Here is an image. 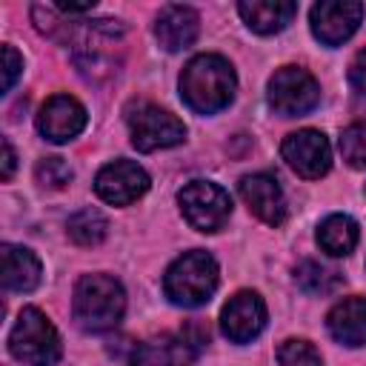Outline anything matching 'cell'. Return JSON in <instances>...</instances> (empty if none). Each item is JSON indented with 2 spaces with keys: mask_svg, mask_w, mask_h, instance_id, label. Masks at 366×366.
Listing matches in <instances>:
<instances>
[{
  "mask_svg": "<svg viewBox=\"0 0 366 366\" xmlns=\"http://www.w3.org/2000/svg\"><path fill=\"white\" fill-rule=\"evenodd\" d=\"M234 69L220 54H197L180 74V97L197 114H214L226 109L234 97Z\"/></svg>",
  "mask_w": 366,
  "mask_h": 366,
  "instance_id": "cell-1",
  "label": "cell"
},
{
  "mask_svg": "<svg viewBox=\"0 0 366 366\" xmlns=\"http://www.w3.org/2000/svg\"><path fill=\"white\" fill-rule=\"evenodd\" d=\"M126 292L112 274H83L74 286L71 315L83 332H109L123 320Z\"/></svg>",
  "mask_w": 366,
  "mask_h": 366,
  "instance_id": "cell-2",
  "label": "cell"
},
{
  "mask_svg": "<svg viewBox=\"0 0 366 366\" xmlns=\"http://www.w3.org/2000/svg\"><path fill=\"white\" fill-rule=\"evenodd\" d=\"M220 272H217V260L203 252V249H192L183 252L163 274V292L174 306L183 309H197L203 306L214 289H217Z\"/></svg>",
  "mask_w": 366,
  "mask_h": 366,
  "instance_id": "cell-3",
  "label": "cell"
},
{
  "mask_svg": "<svg viewBox=\"0 0 366 366\" xmlns=\"http://www.w3.org/2000/svg\"><path fill=\"white\" fill-rule=\"evenodd\" d=\"M9 352L14 360L26 366H57L63 346L54 323L34 306L20 309L11 332H9Z\"/></svg>",
  "mask_w": 366,
  "mask_h": 366,
  "instance_id": "cell-4",
  "label": "cell"
},
{
  "mask_svg": "<svg viewBox=\"0 0 366 366\" xmlns=\"http://www.w3.org/2000/svg\"><path fill=\"white\" fill-rule=\"evenodd\" d=\"M209 343V329L203 323H189L174 335H160L140 343L132 352L129 366H192Z\"/></svg>",
  "mask_w": 366,
  "mask_h": 366,
  "instance_id": "cell-5",
  "label": "cell"
},
{
  "mask_svg": "<svg viewBox=\"0 0 366 366\" xmlns=\"http://www.w3.org/2000/svg\"><path fill=\"white\" fill-rule=\"evenodd\" d=\"M183 217L197 232H220L232 214V197L212 180H192L177 192Z\"/></svg>",
  "mask_w": 366,
  "mask_h": 366,
  "instance_id": "cell-6",
  "label": "cell"
},
{
  "mask_svg": "<svg viewBox=\"0 0 366 366\" xmlns=\"http://www.w3.org/2000/svg\"><path fill=\"white\" fill-rule=\"evenodd\" d=\"M126 120H129L132 146L137 152H157V149H169V146H177V143L186 140L183 120L174 117L172 112L154 106V103L132 106Z\"/></svg>",
  "mask_w": 366,
  "mask_h": 366,
  "instance_id": "cell-7",
  "label": "cell"
},
{
  "mask_svg": "<svg viewBox=\"0 0 366 366\" xmlns=\"http://www.w3.org/2000/svg\"><path fill=\"white\" fill-rule=\"evenodd\" d=\"M320 103L317 80L300 66H283L269 77V106L280 117L309 114Z\"/></svg>",
  "mask_w": 366,
  "mask_h": 366,
  "instance_id": "cell-8",
  "label": "cell"
},
{
  "mask_svg": "<svg viewBox=\"0 0 366 366\" xmlns=\"http://www.w3.org/2000/svg\"><path fill=\"white\" fill-rule=\"evenodd\" d=\"M280 154L289 163L292 172H297L306 180H317L332 166V146L323 132L317 129H297L283 137Z\"/></svg>",
  "mask_w": 366,
  "mask_h": 366,
  "instance_id": "cell-9",
  "label": "cell"
},
{
  "mask_svg": "<svg viewBox=\"0 0 366 366\" xmlns=\"http://www.w3.org/2000/svg\"><path fill=\"white\" fill-rule=\"evenodd\" d=\"M94 192L112 206H129L149 192V174L134 160H112L94 174Z\"/></svg>",
  "mask_w": 366,
  "mask_h": 366,
  "instance_id": "cell-10",
  "label": "cell"
},
{
  "mask_svg": "<svg viewBox=\"0 0 366 366\" xmlns=\"http://www.w3.org/2000/svg\"><path fill=\"white\" fill-rule=\"evenodd\" d=\"M363 20V3L357 0H323L315 3L309 11L312 34L323 46H340L346 43Z\"/></svg>",
  "mask_w": 366,
  "mask_h": 366,
  "instance_id": "cell-11",
  "label": "cell"
},
{
  "mask_svg": "<svg viewBox=\"0 0 366 366\" xmlns=\"http://www.w3.org/2000/svg\"><path fill=\"white\" fill-rule=\"evenodd\" d=\"M266 326V303L257 292L243 289L232 295L220 312V329L232 343L254 340Z\"/></svg>",
  "mask_w": 366,
  "mask_h": 366,
  "instance_id": "cell-12",
  "label": "cell"
},
{
  "mask_svg": "<svg viewBox=\"0 0 366 366\" xmlns=\"http://www.w3.org/2000/svg\"><path fill=\"white\" fill-rule=\"evenodd\" d=\"M86 109L71 94H51L37 112V132L51 143H69L86 129Z\"/></svg>",
  "mask_w": 366,
  "mask_h": 366,
  "instance_id": "cell-13",
  "label": "cell"
},
{
  "mask_svg": "<svg viewBox=\"0 0 366 366\" xmlns=\"http://www.w3.org/2000/svg\"><path fill=\"white\" fill-rule=\"evenodd\" d=\"M237 192H240L243 203L249 206V212L257 220H263L266 226H280L286 220V197H283L277 177H272L266 172L246 174V177H240Z\"/></svg>",
  "mask_w": 366,
  "mask_h": 366,
  "instance_id": "cell-14",
  "label": "cell"
},
{
  "mask_svg": "<svg viewBox=\"0 0 366 366\" xmlns=\"http://www.w3.org/2000/svg\"><path fill=\"white\" fill-rule=\"evenodd\" d=\"M200 34V17L192 6H163L157 20H154V37L166 51H180L189 49Z\"/></svg>",
  "mask_w": 366,
  "mask_h": 366,
  "instance_id": "cell-15",
  "label": "cell"
},
{
  "mask_svg": "<svg viewBox=\"0 0 366 366\" xmlns=\"http://www.w3.org/2000/svg\"><path fill=\"white\" fill-rule=\"evenodd\" d=\"M329 335L343 346H366V297H343L326 315Z\"/></svg>",
  "mask_w": 366,
  "mask_h": 366,
  "instance_id": "cell-16",
  "label": "cell"
},
{
  "mask_svg": "<svg viewBox=\"0 0 366 366\" xmlns=\"http://www.w3.org/2000/svg\"><path fill=\"white\" fill-rule=\"evenodd\" d=\"M0 260H3V289L6 292H31V289H37L43 266H40V260L31 249L3 243L0 246Z\"/></svg>",
  "mask_w": 366,
  "mask_h": 366,
  "instance_id": "cell-17",
  "label": "cell"
},
{
  "mask_svg": "<svg viewBox=\"0 0 366 366\" xmlns=\"http://www.w3.org/2000/svg\"><path fill=\"white\" fill-rule=\"evenodd\" d=\"M237 11L252 31L274 34L292 23V17L297 14V3H292V0H243V3H237Z\"/></svg>",
  "mask_w": 366,
  "mask_h": 366,
  "instance_id": "cell-18",
  "label": "cell"
},
{
  "mask_svg": "<svg viewBox=\"0 0 366 366\" xmlns=\"http://www.w3.org/2000/svg\"><path fill=\"white\" fill-rule=\"evenodd\" d=\"M357 223L349 214H329L317 226V246L332 257H346L357 246Z\"/></svg>",
  "mask_w": 366,
  "mask_h": 366,
  "instance_id": "cell-19",
  "label": "cell"
},
{
  "mask_svg": "<svg viewBox=\"0 0 366 366\" xmlns=\"http://www.w3.org/2000/svg\"><path fill=\"white\" fill-rule=\"evenodd\" d=\"M66 232L77 246H97L109 234V220L97 209H80L69 217Z\"/></svg>",
  "mask_w": 366,
  "mask_h": 366,
  "instance_id": "cell-20",
  "label": "cell"
},
{
  "mask_svg": "<svg viewBox=\"0 0 366 366\" xmlns=\"http://www.w3.org/2000/svg\"><path fill=\"white\" fill-rule=\"evenodd\" d=\"M295 283L306 292V295H332L340 289L343 277L335 269L320 266L317 260H303L295 269Z\"/></svg>",
  "mask_w": 366,
  "mask_h": 366,
  "instance_id": "cell-21",
  "label": "cell"
},
{
  "mask_svg": "<svg viewBox=\"0 0 366 366\" xmlns=\"http://www.w3.org/2000/svg\"><path fill=\"white\" fill-rule=\"evenodd\" d=\"M277 360H280V366H323L320 352L309 340H300V337L283 340L277 346Z\"/></svg>",
  "mask_w": 366,
  "mask_h": 366,
  "instance_id": "cell-22",
  "label": "cell"
},
{
  "mask_svg": "<svg viewBox=\"0 0 366 366\" xmlns=\"http://www.w3.org/2000/svg\"><path fill=\"white\" fill-rule=\"evenodd\" d=\"M340 154L352 169H366V123H352L340 132Z\"/></svg>",
  "mask_w": 366,
  "mask_h": 366,
  "instance_id": "cell-23",
  "label": "cell"
},
{
  "mask_svg": "<svg viewBox=\"0 0 366 366\" xmlns=\"http://www.w3.org/2000/svg\"><path fill=\"white\" fill-rule=\"evenodd\" d=\"M71 166L63 160V157H43V160H37V166H34V177H37V183L40 186H46V189H63L69 180H71Z\"/></svg>",
  "mask_w": 366,
  "mask_h": 366,
  "instance_id": "cell-24",
  "label": "cell"
},
{
  "mask_svg": "<svg viewBox=\"0 0 366 366\" xmlns=\"http://www.w3.org/2000/svg\"><path fill=\"white\" fill-rule=\"evenodd\" d=\"M23 71V57L14 51V46H3V92H11V86L17 83Z\"/></svg>",
  "mask_w": 366,
  "mask_h": 366,
  "instance_id": "cell-25",
  "label": "cell"
},
{
  "mask_svg": "<svg viewBox=\"0 0 366 366\" xmlns=\"http://www.w3.org/2000/svg\"><path fill=\"white\" fill-rule=\"evenodd\" d=\"M349 83L355 92L366 94V49H360L355 54V60L349 63Z\"/></svg>",
  "mask_w": 366,
  "mask_h": 366,
  "instance_id": "cell-26",
  "label": "cell"
},
{
  "mask_svg": "<svg viewBox=\"0 0 366 366\" xmlns=\"http://www.w3.org/2000/svg\"><path fill=\"white\" fill-rule=\"evenodd\" d=\"M14 163H17V154H14L11 143L3 140V169H0V177H3V180H11V174H14Z\"/></svg>",
  "mask_w": 366,
  "mask_h": 366,
  "instance_id": "cell-27",
  "label": "cell"
}]
</instances>
